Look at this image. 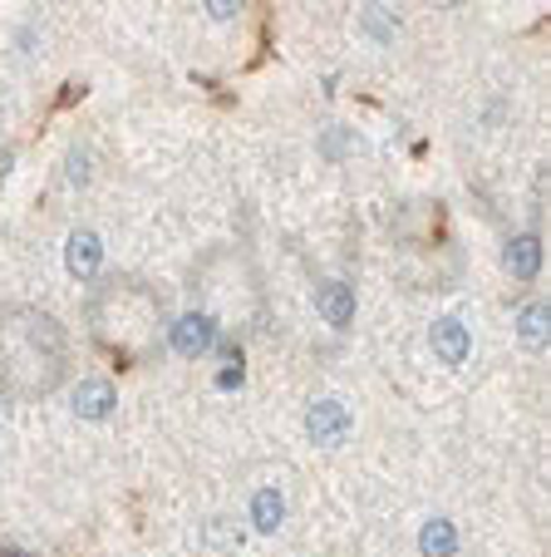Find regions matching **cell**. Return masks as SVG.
Wrapping results in <instances>:
<instances>
[{"label": "cell", "instance_id": "obj_1", "mask_svg": "<svg viewBox=\"0 0 551 557\" xmlns=\"http://www.w3.org/2000/svg\"><path fill=\"white\" fill-rule=\"evenodd\" d=\"M70 346L64 326L40 306H11L0 315V389L15 400H40L64 380Z\"/></svg>", "mask_w": 551, "mask_h": 557}, {"label": "cell", "instance_id": "obj_2", "mask_svg": "<svg viewBox=\"0 0 551 557\" xmlns=\"http://www.w3.org/2000/svg\"><path fill=\"white\" fill-rule=\"evenodd\" d=\"M89 326L109 356L138 366V360H153L163 346V301L153 286L134 282V276H114L89 301Z\"/></svg>", "mask_w": 551, "mask_h": 557}, {"label": "cell", "instance_id": "obj_3", "mask_svg": "<svg viewBox=\"0 0 551 557\" xmlns=\"http://www.w3.org/2000/svg\"><path fill=\"white\" fill-rule=\"evenodd\" d=\"M192 292L212 326H256L261 321V282L247 252H212L192 272Z\"/></svg>", "mask_w": 551, "mask_h": 557}, {"label": "cell", "instance_id": "obj_4", "mask_svg": "<svg viewBox=\"0 0 551 557\" xmlns=\"http://www.w3.org/2000/svg\"><path fill=\"white\" fill-rule=\"evenodd\" d=\"M305 434H311L315 444H325V449H335V444L350 440V410H345L340 400H315L311 410H305Z\"/></svg>", "mask_w": 551, "mask_h": 557}, {"label": "cell", "instance_id": "obj_5", "mask_svg": "<svg viewBox=\"0 0 551 557\" xmlns=\"http://www.w3.org/2000/svg\"><path fill=\"white\" fill-rule=\"evenodd\" d=\"M212 341H217V326H212L202 311H188V315H177V321H167V346H173L177 356L198 360Z\"/></svg>", "mask_w": 551, "mask_h": 557}, {"label": "cell", "instance_id": "obj_6", "mask_svg": "<svg viewBox=\"0 0 551 557\" xmlns=\"http://www.w3.org/2000/svg\"><path fill=\"white\" fill-rule=\"evenodd\" d=\"M99 262H104V243H99V232H89V227L70 232V247H64V267H70L79 282H95V276H99Z\"/></svg>", "mask_w": 551, "mask_h": 557}, {"label": "cell", "instance_id": "obj_7", "mask_svg": "<svg viewBox=\"0 0 551 557\" xmlns=\"http://www.w3.org/2000/svg\"><path fill=\"white\" fill-rule=\"evenodd\" d=\"M428 346L438 350V360L463 366V360H468V326H463L458 315H443V321H434V326H428Z\"/></svg>", "mask_w": 551, "mask_h": 557}, {"label": "cell", "instance_id": "obj_8", "mask_svg": "<svg viewBox=\"0 0 551 557\" xmlns=\"http://www.w3.org/2000/svg\"><path fill=\"white\" fill-rule=\"evenodd\" d=\"M114 400L118 395L109 380H84V385H74V414H79V420H109Z\"/></svg>", "mask_w": 551, "mask_h": 557}, {"label": "cell", "instance_id": "obj_9", "mask_svg": "<svg viewBox=\"0 0 551 557\" xmlns=\"http://www.w3.org/2000/svg\"><path fill=\"white\" fill-rule=\"evenodd\" d=\"M315 306H321V315L330 321L335 331H345L354 321V292L345 282H321L315 286Z\"/></svg>", "mask_w": 551, "mask_h": 557}, {"label": "cell", "instance_id": "obj_10", "mask_svg": "<svg viewBox=\"0 0 551 557\" xmlns=\"http://www.w3.org/2000/svg\"><path fill=\"white\" fill-rule=\"evenodd\" d=\"M541 267V243L531 237V232H522V237H512L508 243V272L517 276V282H531Z\"/></svg>", "mask_w": 551, "mask_h": 557}, {"label": "cell", "instance_id": "obj_11", "mask_svg": "<svg viewBox=\"0 0 551 557\" xmlns=\"http://www.w3.org/2000/svg\"><path fill=\"white\" fill-rule=\"evenodd\" d=\"M418 547H424V557H453L458 553V533L448 518H428V528L418 533Z\"/></svg>", "mask_w": 551, "mask_h": 557}, {"label": "cell", "instance_id": "obj_12", "mask_svg": "<svg viewBox=\"0 0 551 557\" xmlns=\"http://www.w3.org/2000/svg\"><path fill=\"white\" fill-rule=\"evenodd\" d=\"M251 518H256L261 533H276V528H281V518H286V498L271 494V488H261V494L251 498Z\"/></svg>", "mask_w": 551, "mask_h": 557}, {"label": "cell", "instance_id": "obj_13", "mask_svg": "<svg viewBox=\"0 0 551 557\" xmlns=\"http://www.w3.org/2000/svg\"><path fill=\"white\" fill-rule=\"evenodd\" d=\"M547 321H551L547 301L527 306V311H522V321H517V331H522V346H527V350H541V346H547Z\"/></svg>", "mask_w": 551, "mask_h": 557}, {"label": "cell", "instance_id": "obj_14", "mask_svg": "<svg viewBox=\"0 0 551 557\" xmlns=\"http://www.w3.org/2000/svg\"><path fill=\"white\" fill-rule=\"evenodd\" d=\"M364 30L375 35L379 45H389V40H395V30H399V25H395V15H389V21H385V11H375V5H370V11H364Z\"/></svg>", "mask_w": 551, "mask_h": 557}, {"label": "cell", "instance_id": "obj_15", "mask_svg": "<svg viewBox=\"0 0 551 557\" xmlns=\"http://www.w3.org/2000/svg\"><path fill=\"white\" fill-rule=\"evenodd\" d=\"M241 5L247 0H208V15L212 21H231V15H241Z\"/></svg>", "mask_w": 551, "mask_h": 557}, {"label": "cell", "instance_id": "obj_16", "mask_svg": "<svg viewBox=\"0 0 551 557\" xmlns=\"http://www.w3.org/2000/svg\"><path fill=\"white\" fill-rule=\"evenodd\" d=\"M84 163H89V153H84V148H79V153H70V183L89 178V169H84Z\"/></svg>", "mask_w": 551, "mask_h": 557}, {"label": "cell", "instance_id": "obj_17", "mask_svg": "<svg viewBox=\"0 0 551 557\" xmlns=\"http://www.w3.org/2000/svg\"><path fill=\"white\" fill-rule=\"evenodd\" d=\"M208 537H212V543H231V547L241 543V533H237V528H222V523H212V528H208Z\"/></svg>", "mask_w": 551, "mask_h": 557}, {"label": "cell", "instance_id": "obj_18", "mask_svg": "<svg viewBox=\"0 0 551 557\" xmlns=\"http://www.w3.org/2000/svg\"><path fill=\"white\" fill-rule=\"evenodd\" d=\"M443 5H458V0H443Z\"/></svg>", "mask_w": 551, "mask_h": 557}]
</instances>
